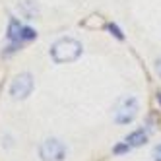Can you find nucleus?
I'll return each mask as SVG.
<instances>
[{
	"instance_id": "39448f33",
	"label": "nucleus",
	"mask_w": 161,
	"mask_h": 161,
	"mask_svg": "<svg viewBox=\"0 0 161 161\" xmlns=\"http://www.w3.org/2000/svg\"><path fill=\"white\" fill-rule=\"evenodd\" d=\"M35 37H37V33L33 31L31 27L21 25L18 19L10 21V25H8V39L12 41L14 45H19V43H24V41H31V39H35Z\"/></svg>"
},
{
	"instance_id": "6e6552de",
	"label": "nucleus",
	"mask_w": 161,
	"mask_h": 161,
	"mask_svg": "<svg viewBox=\"0 0 161 161\" xmlns=\"http://www.w3.org/2000/svg\"><path fill=\"white\" fill-rule=\"evenodd\" d=\"M107 27H109V31H111V33H113V35L117 37V39H122V33H120V29H119L117 25H113V24H109Z\"/></svg>"
},
{
	"instance_id": "423d86ee",
	"label": "nucleus",
	"mask_w": 161,
	"mask_h": 161,
	"mask_svg": "<svg viewBox=\"0 0 161 161\" xmlns=\"http://www.w3.org/2000/svg\"><path fill=\"white\" fill-rule=\"evenodd\" d=\"M18 10H19V14L24 18H27V19H33L39 14V6L33 2V0H21L18 4Z\"/></svg>"
},
{
	"instance_id": "0eeeda50",
	"label": "nucleus",
	"mask_w": 161,
	"mask_h": 161,
	"mask_svg": "<svg viewBox=\"0 0 161 161\" xmlns=\"http://www.w3.org/2000/svg\"><path fill=\"white\" fill-rule=\"evenodd\" d=\"M146 140H147V134L144 132V130H136V132H132L130 136H126V144H128L130 147H136V146H142V144H146Z\"/></svg>"
},
{
	"instance_id": "1a4fd4ad",
	"label": "nucleus",
	"mask_w": 161,
	"mask_h": 161,
	"mask_svg": "<svg viewBox=\"0 0 161 161\" xmlns=\"http://www.w3.org/2000/svg\"><path fill=\"white\" fill-rule=\"evenodd\" d=\"M152 155H153V161H161V144L153 147V153Z\"/></svg>"
},
{
	"instance_id": "f03ea898",
	"label": "nucleus",
	"mask_w": 161,
	"mask_h": 161,
	"mask_svg": "<svg viewBox=\"0 0 161 161\" xmlns=\"http://www.w3.org/2000/svg\"><path fill=\"white\" fill-rule=\"evenodd\" d=\"M138 114V101L132 95L120 97L113 107V119L119 124H130Z\"/></svg>"
},
{
	"instance_id": "20e7f679",
	"label": "nucleus",
	"mask_w": 161,
	"mask_h": 161,
	"mask_svg": "<svg viewBox=\"0 0 161 161\" xmlns=\"http://www.w3.org/2000/svg\"><path fill=\"white\" fill-rule=\"evenodd\" d=\"M33 89V76L29 72H24L14 78L12 86H10V93L14 99H25Z\"/></svg>"
},
{
	"instance_id": "7ed1b4c3",
	"label": "nucleus",
	"mask_w": 161,
	"mask_h": 161,
	"mask_svg": "<svg viewBox=\"0 0 161 161\" xmlns=\"http://www.w3.org/2000/svg\"><path fill=\"white\" fill-rule=\"evenodd\" d=\"M39 153L43 157V161H62L64 155H66V147L60 140L56 138H49L45 140L39 147Z\"/></svg>"
},
{
	"instance_id": "f257e3e1",
	"label": "nucleus",
	"mask_w": 161,
	"mask_h": 161,
	"mask_svg": "<svg viewBox=\"0 0 161 161\" xmlns=\"http://www.w3.org/2000/svg\"><path fill=\"white\" fill-rule=\"evenodd\" d=\"M82 43L72 39V37H64V39H58L53 49H51V54H53V60L58 62V64H64V62H74L80 54H82Z\"/></svg>"
},
{
	"instance_id": "9d476101",
	"label": "nucleus",
	"mask_w": 161,
	"mask_h": 161,
	"mask_svg": "<svg viewBox=\"0 0 161 161\" xmlns=\"http://www.w3.org/2000/svg\"><path fill=\"white\" fill-rule=\"evenodd\" d=\"M155 72H157V74H159V78H161V58L155 62Z\"/></svg>"
},
{
	"instance_id": "9b49d317",
	"label": "nucleus",
	"mask_w": 161,
	"mask_h": 161,
	"mask_svg": "<svg viewBox=\"0 0 161 161\" xmlns=\"http://www.w3.org/2000/svg\"><path fill=\"white\" fill-rule=\"evenodd\" d=\"M157 101H159V103H161V93H157Z\"/></svg>"
}]
</instances>
